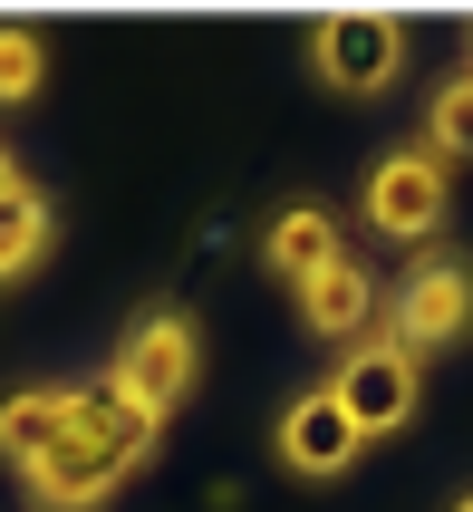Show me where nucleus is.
I'll return each mask as SVG.
<instances>
[{
    "label": "nucleus",
    "instance_id": "nucleus-13",
    "mask_svg": "<svg viewBox=\"0 0 473 512\" xmlns=\"http://www.w3.org/2000/svg\"><path fill=\"white\" fill-rule=\"evenodd\" d=\"M425 145H435V155H473V68H454L445 87H435V97H425Z\"/></svg>",
    "mask_w": 473,
    "mask_h": 512
},
{
    "label": "nucleus",
    "instance_id": "nucleus-11",
    "mask_svg": "<svg viewBox=\"0 0 473 512\" xmlns=\"http://www.w3.org/2000/svg\"><path fill=\"white\" fill-rule=\"evenodd\" d=\"M58 416H68V387H20V397L0 406V464H10V474L39 464L49 435H58Z\"/></svg>",
    "mask_w": 473,
    "mask_h": 512
},
{
    "label": "nucleus",
    "instance_id": "nucleus-14",
    "mask_svg": "<svg viewBox=\"0 0 473 512\" xmlns=\"http://www.w3.org/2000/svg\"><path fill=\"white\" fill-rule=\"evenodd\" d=\"M20 194H29V174H20V155L0 145V203H20Z\"/></svg>",
    "mask_w": 473,
    "mask_h": 512
},
{
    "label": "nucleus",
    "instance_id": "nucleus-9",
    "mask_svg": "<svg viewBox=\"0 0 473 512\" xmlns=\"http://www.w3.org/2000/svg\"><path fill=\"white\" fill-rule=\"evenodd\" d=\"M300 319L319 329V339H348V348H358L367 329L387 319V290H377V271H367V261L348 252V261H329V271H319V281L300 290Z\"/></svg>",
    "mask_w": 473,
    "mask_h": 512
},
{
    "label": "nucleus",
    "instance_id": "nucleus-8",
    "mask_svg": "<svg viewBox=\"0 0 473 512\" xmlns=\"http://www.w3.org/2000/svg\"><path fill=\"white\" fill-rule=\"evenodd\" d=\"M329 261H348L329 203H290V213H271V232H261V271H271L280 290H309Z\"/></svg>",
    "mask_w": 473,
    "mask_h": 512
},
{
    "label": "nucleus",
    "instance_id": "nucleus-15",
    "mask_svg": "<svg viewBox=\"0 0 473 512\" xmlns=\"http://www.w3.org/2000/svg\"><path fill=\"white\" fill-rule=\"evenodd\" d=\"M454 512H473V493H464V503H454Z\"/></svg>",
    "mask_w": 473,
    "mask_h": 512
},
{
    "label": "nucleus",
    "instance_id": "nucleus-3",
    "mask_svg": "<svg viewBox=\"0 0 473 512\" xmlns=\"http://www.w3.org/2000/svg\"><path fill=\"white\" fill-rule=\"evenodd\" d=\"M194 377H203V329L184 310H145L136 329L116 339V358H107V387L136 397L145 416H174V406L194 397Z\"/></svg>",
    "mask_w": 473,
    "mask_h": 512
},
{
    "label": "nucleus",
    "instance_id": "nucleus-4",
    "mask_svg": "<svg viewBox=\"0 0 473 512\" xmlns=\"http://www.w3.org/2000/svg\"><path fill=\"white\" fill-rule=\"evenodd\" d=\"M329 397L348 406V426H358L367 445H377V435H396L406 416H416V397H425V358H416L406 339H396L387 319H377V329H367V339L348 348V358H338Z\"/></svg>",
    "mask_w": 473,
    "mask_h": 512
},
{
    "label": "nucleus",
    "instance_id": "nucleus-6",
    "mask_svg": "<svg viewBox=\"0 0 473 512\" xmlns=\"http://www.w3.org/2000/svg\"><path fill=\"white\" fill-rule=\"evenodd\" d=\"M387 329L416 358H435V348H454L473 329V261H454V252H435V261H416L406 281H396V300H387Z\"/></svg>",
    "mask_w": 473,
    "mask_h": 512
},
{
    "label": "nucleus",
    "instance_id": "nucleus-10",
    "mask_svg": "<svg viewBox=\"0 0 473 512\" xmlns=\"http://www.w3.org/2000/svg\"><path fill=\"white\" fill-rule=\"evenodd\" d=\"M49 242H58V213H49V194H39V184H29L20 203H0V290L29 281V271L49 261Z\"/></svg>",
    "mask_w": 473,
    "mask_h": 512
},
{
    "label": "nucleus",
    "instance_id": "nucleus-2",
    "mask_svg": "<svg viewBox=\"0 0 473 512\" xmlns=\"http://www.w3.org/2000/svg\"><path fill=\"white\" fill-rule=\"evenodd\" d=\"M309 68L329 97H387L406 78V20L396 10H319L309 20Z\"/></svg>",
    "mask_w": 473,
    "mask_h": 512
},
{
    "label": "nucleus",
    "instance_id": "nucleus-7",
    "mask_svg": "<svg viewBox=\"0 0 473 512\" xmlns=\"http://www.w3.org/2000/svg\"><path fill=\"white\" fill-rule=\"evenodd\" d=\"M358 455H367V435L348 426V406H338L329 387H309V397L280 406V464H290V474L329 484V474H348Z\"/></svg>",
    "mask_w": 473,
    "mask_h": 512
},
{
    "label": "nucleus",
    "instance_id": "nucleus-12",
    "mask_svg": "<svg viewBox=\"0 0 473 512\" xmlns=\"http://www.w3.org/2000/svg\"><path fill=\"white\" fill-rule=\"evenodd\" d=\"M49 87V39L29 20H0V107H29Z\"/></svg>",
    "mask_w": 473,
    "mask_h": 512
},
{
    "label": "nucleus",
    "instance_id": "nucleus-5",
    "mask_svg": "<svg viewBox=\"0 0 473 512\" xmlns=\"http://www.w3.org/2000/svg\"><path fill=\"white\" fill-rule=\"evenodd\" d=\"M445 203H454V165H445L425 136H416V145H387V155L367 165V184H358L367 232H387V242H435Z\"/></svg>",
    "mask_w": 473,
    "mask_h": 512
},
{
    "label": "nucleus",
    "instance_id": "nucleus-1",
    "mask_svg": "<svg viewBox=\"0 0 473 512\" xmlns=\"http://www.w3.org/2000/svg\"><path fill=\"white\" fill-rule=\"evenodd\" d=\"M155 445H165V416H145L107 377H87V387H68V416H58L49 455L20 464V493L39 512H107L126 493V474H145Z\"/></svg>",
    "mask_w": 473,
    "mask_h": 512
}]
</instances>
